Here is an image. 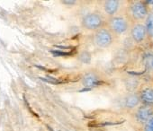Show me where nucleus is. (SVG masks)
I'll return each instance as SVG.
<instances>
[{
	"instance_id": "obj_1",
	"label": "nucleus",
	"mask_w": 153,
	"mask_h": 131,
	"mask_svg": "<svg viewBox=\"0 0 153 131\" xmlns=\"http://www.w3.org/2000/svg\"><path fill=\"white\" fill-rule=\"evenodd\" d=\"M149 14V11L147 2H143V1L131 2L127 9L128 19L135 23L145 21Z\"/></svg>"
},
{
	"instance_id": "obj_2",
	"label": "nucleus",
	"mask_w": 153,
	"mask_h": 131,
	"mask_svg": "<svg viewBox=\"0 0 153 131\" xmlns=\"http://www.w3.org/2000/svg\"><path fill=\"white\" fill-rule=\"evenodd\" d=\"M81 26L89 32H97L106 26V20L98 12H90L85 15L81 20Z\"/></svg>"
},
{
	"instance_id": "obj_3",
	"label": "nucleus",
	"mask_w": 153,
	"mask_h": 131,
	"mask_svg": "<svg viewBox=\"0 0 153 131\" xmlns=\"http://www.w3.org/2000/svg\"><path fill=\"white\" fill-rule=\"evenodd\" d=\"M106 27L114 34L122 35L130 29V20L123 15H115L109 17L106 21Z\"/></svg>"
},
{
	"instance_id": "obj_4",
	"label": "nucleus",
	"mask_w": 153,
	"mask_h": 131,
	"mask_svg": "<svg viewBox=\"0 0 153 131\" xmlns=\"http://www.w3.org/2000/svg\"><path fill=\"white\" fill-rule=\"evenodd\" d=\"M114 38L115 35L105 26L94 32L93 42L97 48L106 49L113 45L114 42Z\"/></svg>"
},
{
	"instance_id": "obj_5",
	"label": "nucleus",
	"mask_w": 153,
	"mask_h": 131,
	"mask_svg": "<svg viewBox=\"0 0 153 131\" xmlns=\"http://www.w3.org/2000/svg\"><path fill=\"white\" fill-rule=\"evenodd\" d=\"M131 37L135 43H142L148 37L145 25L140 23H135L131 28Z\"/></svg>"
},
{
	"instance_id": "obj_6",
	"label": "nucleus",
	"mask_w": 153,
	"mask_h": 131,
	"mask_svg": "<svg viewBox=\"0 0 153 131\" xmlns=\"http://www.w3.org/2000/svg\"><path fill=\"white\" fill-rule=\"evenodd\" d=\"M152 117H153V106L141 104L135 110L136 119L140 123H142L143 125L147 121H149Z\"/></svg>"
},
{
	"instance_id": "obj_7",
	"label": "nucleus",
	"mask_w": 153,
	"mask_h": 131,
	"mask_svg": "<svg viewBox=\"0 0 153 131\" xmlns=\"http://www.w3.org/2000/svg\"><path fill=\"white\" fill-rule=\"evenodd\" d=\"M123 107L127 110L137 109L140 104H141L140 96L138 93H129L123 99Z\"/></svg>"
},
{
	"instance_id": "obj_8",
	"label": "nucleus",
	"mask_w": 153,
	"mask_h": 131,
	"mask_svg": "<svg viewBox=\"0 0 153 131\" xmlns=\"http://www.w3.org/2000/svg\"><path fill=\"white\" fill-rule=\"evenodd\" d=\"M120 1L118 0H106L103 2V10L105 14L109 16L113 17L115 16L120 9Z\"/></svg>"
},
{
	"instance_id": "obj_9",
	"label": "nucleus",
	"mask_w": 153,
	"mask_h": 131,
	"mask_svg": "<svg viewBox=\"0 0 153 131\" xmlns=\"http://www.w3.org/2000/svg\"><path fill=\"white\" fill-rule=\"evenodd\" d=\"M141 104L153 106V87L145 86L139 93Z\"/></svg>"
},
{
	"instance_id": "obj_10",
	"label": "nucleus",
	"mask_w": 153,
	"mask_h": 131,
	"mask_svg": "<svg viewBox=\"0 0 153 131\" xmlns=\"http://www.w3.org/2000/svg\"><path fill=\"white\" fill-rule=\"evenodd\" d=\"M100 83V79L99 77L94 74V73H88L86 76H84L83 79H82V84L86 88H92L95 87L97 85H98V84Z\"/></svg>"
},
{
	"instance_id": "obj_11",
	"label": "nucleus",
	"mask_w": 153,
	"mask_h": 131,
	"mask_svg": "<svg viewBox=\"0 0 153 131\" xmlns=\"http://www.w3.org/2000/svg\"><path fill=\"white\" fill-rule=\"evenodd\" d=\"M144 25L147 31L148 37L153 39V12H149L148 17L145 20Z\"/></svg>"
},
{
	"instance_id": "obj_12",
	"label": "nucleus",
	"mask_w": 153,
	"mask_h": 131,
	"mask_svg": "<svg viewBox=\"0 0 153 131\" xmlns=\"http://www.w3.org/2000/svg\"><path fill=\"white\" fill-rule=\"evenodd\" d=\"M138 85H139V81L133 77H130L125 81V86L130 93H135L136 89L138 88Z\"/></svg>"
},
{
	"instance_id": "obj_13",
	"label": "nucleus",
	"mask_w": 153,
	"mask_h": 131,
	"mask_svg": "<svg viewBox=\"0 0 153 131\" xmlns=\"http://www.w3.org/2000/svg\"><path fill=\"white\" fill-rule=\"evenodd\" d=\"M144 62L148 68H149L150 70H153V53H149L146 55L144 57Z\"/></svg>"
},
{
	"instance_id": "obj_14",
	"label": "nucleus",
	"mask_w": 153,
	"mask_h": 131,
	"mask_svg": "<svg viewBox=\"0 0 153 131\" xmlns=\"http://www.w3.org/2000/svg\"><path fill=\"white\" fill-rule=\"evenodd\" d=\"M143 131H153V117L143 125Z\"/></svg>"
},
{
	"instance_id": "obj_15",
	"label": "nucleus",
	"mask_w": 153,
	"mask_h": 131,
	"mask_svg": "<svg viewBox=\"0 0 153 131\" xmlns=\"http://www.w3.org/2000/svg\"><path fill=\"white\" fill-rule=\"evenodd\" d=\"M76 1H65V2H64V4H66V5L69 4V5H71V6H73V5L76 4Z\"/></svg>"
}]
</instances>
